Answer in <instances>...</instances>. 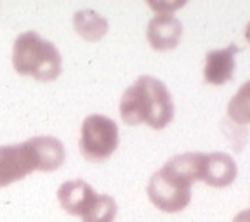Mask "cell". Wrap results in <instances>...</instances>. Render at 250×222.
I'll return each mask as SVG.
<instances>
[{"label": "cell", "mask_w": 250, "mask_h": 222, "mask_svg": "<svg viewBox=\"0 0 250 222\" xmlns=\"http://www.w3.org/2000/svg\"><path fill=\"white\" fill-rule=\"evenodd\" d=\"M202 153H183L155 172L148 182V198L158 210L181 212L191 202V184L200 181Z\"/></svg>", "instance_id": "1"}, {"label": "cell", "mask_w": 250, "mask_h": 222, "mask_svg": "<svg viewBox=\"0 0 250 222\" xmlns=\"http://www.w3.org/2000/svg\"><path fill=\"white\" fill-rule=\"evenodd\" d=\"M120 117L127 125L148 123L160 130L174 118V102L162 80L143 75L125 90L120 99Z\"/></svg>", "instance_id": "2"}, {"label": "cell", "mask_w": 250, "mask_h": 222, "mask_svg": "<svg viewBox=\"0 0 250 222\" xmlns=\"http://www.w3.org/2000/svg\"><path fill=\"white\" fill-rule=\"evenodd\" d=\"M58 47L37 31H24L12 45V66L20 75H30L39 82H51L61 75Z\"/></svg>", "instance_id": "3"}, {"label": "cell", "mask_w": 250, "mask_h": 222, "mask_svg": "<svg viewBox=\"0 0 250 222\" xmlns=\"http://www.w3.org/2000/svg\"><path fill=\"white\" fill-rule=\"evenodd\" d=\"M80 153L89 161H103L113 155L118 146V127L104 115H89L82 123Z\"/></svg>", "instance_id": "4"}, {"label": "cell", "mask_w": 250, "mask_h": 222, "mask_svg": "<svg viewBox=\"0 0 250 222\" xmlns=\"http://www.w3.org/2000/svg\"><path fill=\"white\" fill-rule=\"evenodd\" d=\"M33 170H39V158L30 139L20 144L0 146V187L24 179Z\"/></svg>", "instance_id": "5"}, {"label": "cell", "mask_w": 250, "mask_h": 222, "mask_svg": "<svg viewBox=\"0 0 250 222\" xmlns=\"http://www.w3.org/2000/svg\"><path fill=\"white\" fill-rule=\"evenodd\" d=\"M238 176L236 163L228 153H202L200 181L212 187H226Z\"/></svg>", "instance_id": "6"}, {"label": "cell", "mask_w": 250, "mask_h": 222, "mask_svg": "<svg viewBox=\"0 0 250 222\" xmlns=\"http://www.w3.org/2000/svg\"><path fill=\"white\" fill-rule=\"evenodd\" d=\"M146 37L155 51L174 49L183 37V23L172 12H158L149 20Z\"/></svg>", "instance_id": "7"}, {"label": "cell", "mask_w": 250, "mask_h": 222, "mask_svg": "<svg viewBox=\"0 0 250 222\" xmlns=\"http://www.w3.org/2000/svg\"><path fill=\"white\" fill-rule=\"evenodd\" d=\"M96 198H98V195L82 179L66 181L58 189L59 205L70 215H80L82 217L92 207V203L96 202Z\"/></svg>", "instance_id": "8"}, {"label": "cell", "mask_w": 250, "mask_h": 222, "mask_svg": "<svg viewBox=\"0 0 250 222\" xmlns=\"http://www.w3.org/2000/svg\"><path fill=\"white\" fill-rule=\"evenodd\" d=\"M238 45H228L226 49L210 51L205 56V68H203V78L210 85H224L229 82L234 73V56L238 52Z\"/></svg>", "instance_id": "9"}, {"label": "cell", "mask_w": 250, "mask_h": 222, "mask_svg": "<svg viewBox=\"0 0 250 222\" xmlns=\"http://www.w3.org/2000/svg\"><path fill=\"white\" fill-rule=\"evenodd\" d=\"M31 146L39 158V170L52 172L64 163V146L59 139L51 136L31 137Z\"/></svg>", "instance_id": "10"}, {"label": "cell", "mask_w": 250, "mask_h": 222, "mask_svg": "<svg viewBox=\"0 0 250 222\" xmlns=\"http://www.w3.org/2000/svg\"><path fill=\"white\" fill-rule=\"evenodd\" d=\"M73 26L77 33L87 42H98L108 33V20L92 9H80L73 16Z\"/></svg>", "instance_id": "11"}, {"label": "cell", "mask_w": 250, "mask_h": 222, "mask_svg": "<svg viewBox=\"0 0 250 222\" xmlns=\"http://www.w3.org/2000/svg\"><path fill=\"white\" fill-rule=\"evenodd\" d=\"M228 117L234 125L250 123V80H247L228 104Z\"/></svg>", "instance_id": "12"}, {"label": "cell", "mask_w": 250, "mask_h": 222, "mask_svg": "<svg viewBox=\"0 0 250 222\" xmlns=\"http://www.w3.org/2000/svg\"><path fill=\"white\" fill-rule=\"evenodd\" d=\"M117 212V202L111 196L98 195L92 207L82 215V222H115Z\"/></svg>", "instance_id": "13"}, {"label": "cell", "mask_w": 250, "mask_h": 222, "mask_svg": "<svg viewBox=\"0 0 250 222\" xmlns=\"http://www.w3.org/2000/svg\"><path fill=\"white\" fill-rule=\"evenodd\" d=\"M149 7L156 9L158 12H162V9H165L164 12H170L174 11V9L181 7V5H184V2H176V4H164V2H148Z\"/></svg>", "instance_id": "14"}, {"label": "cell", "mask_w": 250, "mask_h": 222, "mask_svg": "<svg viewBox=\"0 0 250 222\" xmlns=\"http://www.w3.org/2000/svg\"><path fill=\"white\" fill-rule=\"evenodd\" d=\"M233 222H250V208L242 210L240 214H236V217L233 219Z\"/></svg>", "instance_id": "15"}, {"label": "cell", "mask_w": 250, "mask_h": 222, "mask_svg": "<svg viewBox=\"0 0 250 222\" xmlns=\"http://www.w3.org/2000/svg\"><path fill=\"white\" fill-rule=\"evenodd\" d=\"M245 39H247V42L250 43V23L247 24V28H245Z\"/></svg>", "instance_id": "16"}]
</instances>
